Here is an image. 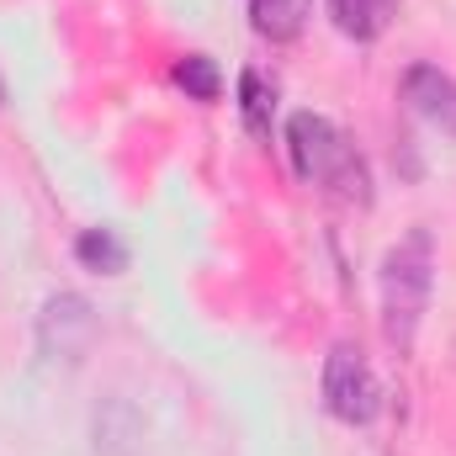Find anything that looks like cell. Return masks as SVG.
Masks as SVG:
<instances>
[{
  "mask_svg": "<svg viewBox=\"0 0 456 456\" xmlns=\"http://www.w3.org/2000/svg\"><path fill=\"white\" fill-rule=\"evenodd\" d=\"M382 335L398 355L414 350L419 319L430 308V287H436V233L430 228H409L387 255H382Z\"/></svg>",
  "mask_w": 456,
  "mask_h": 456,
  "instance_id": "cell-1",
  "label": "cell"
},
{
  "mask_svg": "<svg viewBox=\"0 0 456 456\" xmlns=\"http://www.w3.org/2000/svg\"><path fill=\"white\" fill-rule=\"evenodd\" d=\"M287 149H292V170L314 186H324L330 197L366 208L371 202V170L361 159V149L345 138L330 117L319 112H292L287 117Z\"/></svg>",
  "mask_w": 456,
  "mask_h": 456,
  "instance_id": "cell-2",
  "label": "cell"
},
{
  "mask_svg": "<svg viewBox=\"0 0 456 456\" xmlns=\"http://www.w3.org/2000/svg\"><path fill=\"white\" fill-rule=\"evenodd\" d=\"M324 409L345 425H371L382 409V387L355 345H335L324 361Z\"/></svg>",
  "mask_w": 456,
  "mask_h": 456,
  "instance_id": "cell-3",
  "label": "cell"
},
{
  "mask_svg": "<svg viewBox=\"0 0 456 456\" xmlns=\"http://www.w3.org/2000/svg\"><path fill=\"white\" fill-rule=\"evenodd\" d=\"M96 340V308L80 297V292H53L37 314V350L48 361H64L75 366Z\"/></svg>",
  "mask_w": 456,
  "mask_h": 456,
  "instance_id": "cell-4",
  "label": "cell"
},
{
  "mask_svg": "<svg viewBox=\"0 0 456 456\" xmlns=\"http://www.w3.org/2000/svg\"><path fill=\"white\" fill-rule=\"evenodd\" d=\"M403 102L425 117L430 127H441V133L456 138V80L452 75H441L436 64H409V75H403Z\"/></svg>",
  "mask_w": 456,
  "mask_h": 456,
  "instance_id": "cell-5",
  "label": "cell"
},
{
  "mask_svg": "<svg viewBox=\"0 0 456 456\" xmlns=\"http://www.w3.org/2000/svg\"><path fill=\"white\" fill-rule=\"evenodd\" d=\"M91 436H96V456H138L143 446V419L127 398H102L96 403V419H91Z\"/></svg>",
  "mask_w": 456,
  "mask_h": 456,
  "instance_id": "cell-6",
  "label": "cell"
},
{
  "mask_svg": "<svg viewBox=\"0 0 456 456\" xmlns=\"http://www.w3.org/2000/svg\"><path fill=\"white\" fill-rule=\"evenodd\" d=\"M249 16H255V32L271 37V43H292L308 16H314V0H249Z\"/></svg>",
  "mask_w": 456,
  "mask_h": 456,
  "instance_id": "cell-7",
  "label": "cell"
},
{
  "mask_svg": "<svg viewBox=\"0 0 456 456\" xmlns=\"http://www.w3.org/2000/svg\"><path fill=\"white\" fill-rule=\"evenodd\" d=\"M239 117L255 138H271V122H276V86L260 75V69H244L239 75Z\"/></svg>",
  "mask_w": 456,
  "mask_h": 456,
  "instance_id": "cell-8",
  "label": "cell"
},
{
  "mask_svg": "<svg viewBox=\"0 0 456 456\" xmlns=\"http://www.w3.org/2000/svg\"><path fill=\"white\" fill-rule=\"evenodd\" d=\"M393 5H398V0H330V16H335V27H340L345 37L371 43V37L387 27Z\"/></svg>",
  "mask_w": 456,
  "mask_h": 456,
  "instance_id": "cell-9",
  "label": "cell"
},
{
  "mask_svg": "<svg viewBox=\"0 0 456 456\" xmlns=\"http://www.w3.org/2000/svg\"><path fill=\"white\" fill-rule=\"evenodd\" d=\"M75 260L86 271H96V276H117V271H127V244L117 239L112 228H86L75 239Z\"/></svg>",
  "mask_w": 456,
  "mask_h": 456,
  "instance_id": "cell-10",
  "label": "cell"
},
{
  "mask_svg": "<svg viewBox=\"0 0 456 456\" xmlns=\"http://www.w3.org/2000/svg\"><path fill=\"white\" fill-rule=\"evenodd\" d=\"M175 86H181L191 102H218V96H224V75H218V64H213L208 53H186V59L175 64Z\"/></svg>",
  "mask_w": 456,
  "mask_h": 456,
  "instance_id": "cell-11",
  "label": "cell"
},
{
  "mask_svg": "<svg viewBox=\"0 0 456 456\" xmlns=\"http://www.w3.org/2000/svg\"><path fill=\"white\" fill-rule=\"evenodd\" d=\"M0 102H5V80H0Z\"/></svg>",
  "mask_w": 456,
  "mask_h": 456,
  "instance_id": "cell-12",
  "label": "cell"
}]
</instances>
